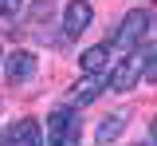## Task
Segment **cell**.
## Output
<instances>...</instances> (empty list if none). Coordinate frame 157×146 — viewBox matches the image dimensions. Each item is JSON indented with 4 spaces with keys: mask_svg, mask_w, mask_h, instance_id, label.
<instances>
[{
    "mask_svg": "<svg viewBox=\"0 0 157 146\" xmlns=\"http://www.w3.org/2000/svg\"><path fill=\"white\" fill-rule=\"evenodd\" d=\"M43 146H78V115L59 107L47 115V126H43Z\"/></svg>",
    "mask_w": 157,
    "mask_h": 146,
    "instance_id": "cell-1",
    "label": "cell"
},
{
    "mask_svg": "<svg viewBox=\"0 0 157 146\" xmlns=\"http://www.w3.org/2000/svg\"><path fill=\"white\" fill-rule=\"evenodd\" d=\"M149 63H153V47H134L126 59L118 63V71L110 75V91H130V87L149 71Z\"/></svg>",
    "mask_w": 157,
    "mask_h": 146,
    "instance_id": "cell-2",
    "label": "cell"
},
{
    "mask_svg": "<svg viewBox=\"0 0 157 146\" xmlns=\"http://www.w3.org/2000/svg\"><path fill=\"white\" fill-rule=\"evenodd\" d=\"M145 32H149V12H145V8H134V12H126V16H122V24H118V32H114V47L130 55L137 43L145 40Z\"/></svg>",
    "mask_w": 157,
    "mask_h": 146,
    "instance_id": "cell-3",
    "label": "cell"
},
{
    "mask_svg": "<svg viewBox=\"0 0 157 146\" xmlns=\"http://www.w3.org/2000/svg\"><path fill=\"white\" fill-rule=\"evenodd\" d=\"M0 146H43V126L36 119H16L0 130Z\"/></svg>",
    "mask_w": 157,
    "mask_h": 146,
    "instance_id": "cell-4",
    "label": "cell"
},
{
    "mask_svg": "<svg viewBox=\"0 0 157 146\" xmlns=\"http://www.w3.org/2000/svg\"><path fill=\"white\" fill-rule=\"evenodd\" d=\"M90 20H94L90 4H86V0H71V4L63 8V36H67V40L82 36V32L90 28Z\"/></svg>",
    "mask_w": 157,
    "mask_h": 146,
    "instance_id": "cell-5",
    "label": "cell"
},
{
    "mask_svg": "<svg viewBox=\"0 0 157 146\" xmlns=\"http://www.w3.org/2000/svg\"><path fill=\"white\" fill-rule=\"evenodd\" d=\"M4 75H8V83H28L32 75H36V51H8L4 55Z\"/></svg>",
    "mask_w": 157,
    "mask_h": 146,
    "instance_id": "cell-6",
    "label": "cell"
},
{
    "mask_svg": "<svg viewBox=\"0 0 157 146\" xmlns=\"http://www.w3.org/2000/svg\"><path fill=\"white\" fill-rule=\"evenodd\" d=\"M126 126H130V115H126V111H110V115H106V119L98 123V130H94V142H98V146L114 142V138L122 134V130H126Z\"/></svg>",
    "mask_w": 157,
    "mask_h": 146,
    "instance_id": "cell-7",
    "label": "cell"
},
{
    "mask_svg": "<svg viewBox=\"0 0 157 146\" xmlns=\"http://www.w3.org/2000/svg\"><path fill=\"white\" fill-rule=\"evenodd\" d=\"M102 87H110L106 75H82L78 87H75V103H78V107H82V103H94L98 95H102Z\"/></svg>",
    "mask_w": 157,
    "mask_h": 146,
    "instance_id": "cell-8",
    "label": "cell"
},
{
    "mask_svg": "<svg viewBox=\"0 0 157 146\" xmlns=\"http://www.w3.org/2000/svg\"><path fill=\"white\" fill-rule=\"evenodd\" d=\"M106 59H110V47H102V43H98V47H86L78 63H82V71H86V75H102Z\"/></svg>",
    "mask_w": 157,
    "mask_h": 146,
    "instance_id": "cell-9",
    "label": "cell"
},
{
    "mask_svg": "<svg viewBox=\"0 0 157 146\" xmlns=\"http://www.w3.org/2000/svg\"><path fill=\"white\" fill-rule=\"evenodd\" d=\"M55 12V4L51 0H32V4H24V16L28 24H47V16Z\"/></svg>",
    "mask_w": 157,
    "mask_h": 146,
    "instance_id": "cell-10",
    "label": "cell"
},
{
    "mask_svg": "<svg viewBox=\"0 0 157 146\" xmlns=\"http://www.w3.org/2000/svg\"><path fill=\"white\" fill-rule=\"evenodd\" d=\"M28 0H0V16L4 20H12V16H20V8H24Z\"/></svg>",
    "mask_w": 157,
    "mask_h": 146,
    "instance_id": "cell-11",
    "label": "cell"
},
{
    "mask_svg": "<svg viewBox=\"0 0 157 146\" xmlns=\"http://www.w3.org/2000/svg\"><path fill=\"white\" fill-rule=\"evenodd\" d=\"M149 138H153V142H157V115H153V119H149Z\"/></svg>",
    "mask_w": 157,
    "mask_h": 146,
    "instance_id": "cell-12",
    "label": "cell"
},
{
    "mask_svg": "<svg viewBox=\"0 0 157 146\" xmlns=\"http://www.w3.org/2000/svg\"><path fill=\"white\" fill-rule=\"evenodd\" d=\"M141 146H153V142H141Z\"/></svg>",
    "mask_w": 157,
    "mask_h": 146,
    "instance_id": "cell-13",
    "label": "cell"
}]
</instances>
